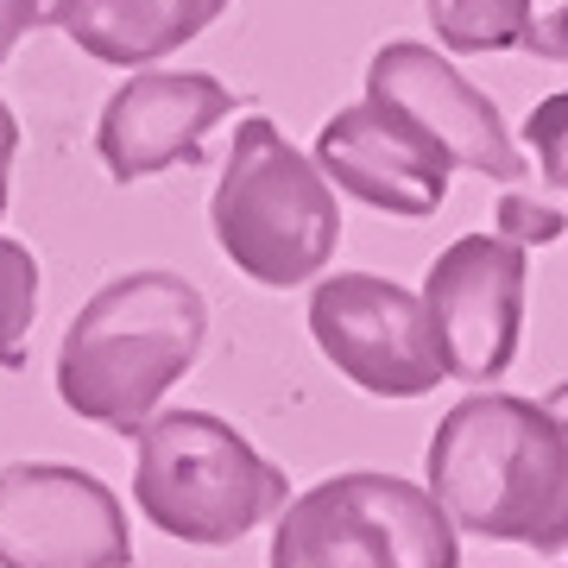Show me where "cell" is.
I'll return each instance as SVG.
<instances>
[{
  "label": "cell",
  "instance_id": "cell-14",
  "mask_svg": "<svg viewBox=\"0 0 568 568\" xmlns=\"http://www.w3.org/2000/svg\"><path fill=\"white\" fill-rule=\"evenodd\" d=\"M32 323H39V260L26 241L0 234V373L26 366Z\"/></svg>",
  "mask_w": 568,
  "mask_h": 568
},
{
  "label": "cell",
  "instance_id": "cell-17",
  "mask_svg": "<svg viewBox=\"0 0 568 568\" xmlns=\"http://www.w3.org/2000/svg\"><path fill=\"white\" fill-rule=\"evenodd\" d=\"M44 20H51V0H0V63L13 58V44Z\"/></svg>",
  "mask_w": 568,
  "mask_h": 568
},
{
  "label": "cell",
  "instance_id": "cell-19",
  "mask_svg": "<svg viewBox=\"0 0 568 568\" xmlns=\"http://www.w3.org/2000/svg\"><path fill=\"white\" fill-rule=\"evenodd\" d=\"M13 159H20V114L0 102V215H7V190H13Z\"/></svg>",
  "mask_w": 568,
  "mask_h": 568
},
{
  "label": "cell",
  "instance_id": "cell-4",
  "mask_svg": "<svg viewBox=\"0 0 568 568\" xmlns=\"http://www.w3.org/2000/svg\"><path fill=\"white\" fill-rule=\"evenodd\" d=\"M133 506L171 544L227 549L291 506V480L215 410H159L133 436Z\"/></svg>",
  "mask_w": 568,
  "mask_h": 568
},
{
  "label": "cell",
  "instance_id": "cell-8",
  "mask_svg": "<svg viewBox=\"0 0 568 568\" xmlns=\"http://www.w3.org/2000/svg\"><path fill=\"white\" fill-rule=\"evenodd\" d=\"M0 568H133L121 493L70 462L0 467Z\"/></svg>",
  "mask_w": 568,
  "mask_h": 568
},
{
  "label": "cell",
  "instance_id": "cell-7",
  "mask_svg": "<svg viewBox=\"0 0 568 568\" xmlns=\"http://www.w3.org/2000/svg\"><path fill=\"white\" fill-rule=\"evenodd\" d=\"M525 291H530V253L506 234H462L448 241L424 272V310L429 335L443 354V373L462 386L487 392L506 379L525 342Z\"/></svg>",
  "mask_w": 568,
  "mask_h": 568
},
{
  "label": "cell",
  "instance_id": "cell-3",
  "mask_svg": "<svg viewBox=\"0 0 568 568\" xmlns=\"http://www.w3.org/2000/svg\"><path fill=\"white\" fill-rule=\"evenodd\" d=\"M209 227L222 260L260 291H297L323 278L342 246V203L335 183L284 140L278 121L246 114L234 126V152L209 196Z\"/></svg>",
  "mask_w": 568,
  "mask_h": 568
},
{
  "label": "cell",
  "instance_id": "cell-5",
  "mask_svg": "<svg viewBox=\"0 0 568 568\" xmlns=\"http://www.w3.org/2000/svg\"><path fill=\"white\" fill-rule=\"evenodd\" d=\"M265 568H462V530L429 487L354 467L316 480L272 518Z\"/></svg>",
  "mask_w": 568,
  "mask_h": 568
},
{
  "label": "cell",
  "instance_id": "cell-9",
  "mask_svg": "<svg viewBox=\"0 0 568 568\" xmlns=\"http://www.w3.org/2000/svg\"><path fill=\"white\" fill-rule=\"evenodd\" d=\"M366 95L405 108L410 121L455 159V171H474V178L499 183V190H518L530 178V159L525 145L511 140L499 102L474 77H462L436 44H417V39L379 44L373 63H366Z\"/></svg>",
  "mask_w": 568,
  "mask_h": 568
},
{
  "label": "cell",
  "instance_id": "cell-12",
  "mask_svg": "<svg viewBox=\"0 0 568 568\" xmlns=\"http://www.w3.org/2000/svg\"><path fill=\"white\" fill-rule=\"evenodd\" d=\"M222 13L227 0H51V26L108 70H159Z\"/></svg>",
  "mask_w": 568,
  "mask_h": 568
},
{
  "label": "cell",
  "instance_id": "cell-18",
  "mask_svg": "<svg viewBox=\"0 0 568 568\" xmlns=\"http://www.w3.org/2000/svg\"><path fill=\"white\" fill-rule=\"evenodd\" d=\"M525 51L544 63H568V7H556V13H537L525 32Z\"/></svg>",
  "mask_w": 568,
  "mask_h": 568
},
{
  "label": "cell",
  "instance_id": "cell-10",
  "mask_svg": "<svg viewBox=\"0 0 568 568\" xmlns=\"http://www.w3.org/2000/svg\"><path fill=\"white\" fill-rule=\"evenodd\" d=\"M316 171H323L342 196L379 209V215H405L424 222L448 203V178L455 159L410 121L405 108L379 102H347L316 126Z\"/></svg>",
  "mask_w": 568,
  "mask_h": 568
},
{
  "label": "cell",
  "instance_id": "cell-16",
  "mask_svg": "<svg viewBox=\"0 0 568 568\" xmlns=\"http://www.w3.org/2000/svg\"><path fill=\"white\" fill-rule=\"evenodd\" d=\"M493 234H506V241H518L530 253V246H556V241H562L568 215L556 203H537L525 183H518V190H506V196H499V227H493Z\"/></svg>",
  "mask_w": 568,
  "mask_h": 568
},
{
  "label": "cell",
  "instance_id": "cell-11",
  "mask_svg": "<svg viewBox=\"0 0 568 568\" xmlns=\"http://www.w3.org/2000/svg\"><path fill=\"white\" fill-rule=\"evenodd\" d=\"M227 114L234 95L209 70H133L95 121V152L114 183H145L171 164H203Z\"/></svg>",
  "mask_w": 568,
  "mask_h": 568
},
{
  "label": "cell",
  "instance_id": "cell-2",
  "mask_svg": "<svg viewBox=\"0 0 568 568\" xmlns=\"http://www.w3.org/2000/svg\"><path fill=\"white\" fill-rule=\"evenodd\" d=\"M203 347H209V304L196 284L183 272H164V265L121 272L63 328L58 398L82 424L140 436L159 417L164 392L203 361Z\"/></svg>",
  "mask_w": 568,
  "mask_h": 568
},
{
  "label": "cell",
  "instance_id": "cell-15",
  "mask_svg": "<svg viewBox=\"0 0 568 568\" xmlns=\"http://www.w3.org/2000/svg\"><path fill=\"white\" fill-rule=\"evenodd\" d=\"M518 140L537 159V178L549 190H568V89H556V95H544V102L530 108L525 126H518Z\"/></svg>",
  "mask_w": 568,
  "mask_h": 568
},
{
  "label": "cell",
  "instance_id": "cell-13",
  "mask_svg": "<svg viewBox=\"0 0 568 568\" xmlns=\"http://www.w3.org/2000/svg\"><path fill=\"white\" fill-rule=\"evenodd\" d=\"M436 44L455 58H499L525 51V32L537 20V0H424Z\"/></svg>",
  "mask_w": 568,
  "mask_h": 568
},
{
  "label": "cell",
  "instance_id": "cell-6",
  "mask_svg": "<svg viewBox=\"0 0 568 568\" xmlns=\"http://www.w3.org/2000/svg\"><path fill=\"white\" fill-rule=\"evenodd\" d=\"M310 342L323 361L366 398H424L448 379L429 310L417 291L379 278V272H335L310 291Z\"/></svg>",
  "mask_w": 568,
  "mask_h": 568
},
{
  "label": "cell",
  "instance_id": "cell-1",
  "mask_svg": "<svg viewBox=\"0 0 568 568\" xmlns=\"http://www.w3.org/2000/svg\"><path fill=\"white\" fill-rule=\"evenodd\" d=\"M424 487L448 525L537 556L568 549V379L549 398L467 392L424 448Z\"/></svg>",
  "mask_w": 568,
  "mask_h": 568
}]
</instances>
